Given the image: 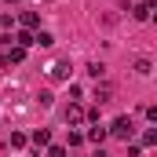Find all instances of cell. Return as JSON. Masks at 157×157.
Wrapping results in <instances>:
<instances>
[{
  "mask_svg": "<svg viewBox=\"0 0 157 157\" xmlns=\"http://www.w3.org/2000/svg\"><path fill=\"white\" fill-rule=\"evenodd\" d=\"M157 143V128H146V132H143V146H154Z\"/></svg>",
  "mask_w": 157,
  "mask_h": 157,
  "instance_id": "14",
  "label": "cell"
},
{
  "mask_svg": "<svg viewBox=\"0 0 157 157\" xmlns=\"http://www.w3.org/2000/svg\"><path fill=\"white\" fill-rule=\"evenodd\" d=\"M110 99H113V84H110V80H99V84H95V102L102 106V102H110Z\"/></svg>",
  "mask_w": 157,
  "mask_h": 157,
  "instance_id": "4",
  "label": "cell"
},
{
  "mask_svg": "<svg viewBox=\"0 0 157 157\" xmlns=\"http://www.w3.org/2000/svg\"><path fill=\"white\" fill-rule=\"evenodd\" d=\"M106 135H113V139H124V143H128V139L135 135V124H132V117H117L110 128H106Z\"/></svg>",
  "mask_w": 157,
  "mask_h": 157,
  "instance_id": "1",
  "label": "cell"
},
{
  "mask_svg": "<svg viewBox=\"0 0 157 157\" xmlns=\"http://www.w3.org/2000/svg\"><path fill=\"white\" fill-rule=\"evenodd\" d=\"M40 146H51V132L48 128H37L33 132V150H40Z\"/></svg>",
  "mask_w": 157,
  "mask_h": 157,
  "instance_id": "6",
  "label": "cell"
},
{
  "mask_svg": "<svg viewBox=\"0 0 157 157\" xmlns=\"http://www.w3.org/2000/svg\"><path fill=\"white\" fill-rule=\"evenodd\" d=\"M84 139H88V143H95V146H102V143H106V128H102V124H95V128H88V132H84Z\"/></svg>",
  "mask_w": 157,
  "mask_h": 157,
  "instance_id": "5",
  "label": "cell"
},
{
  "mask_svg": "<svg viewBox=\"0 0 157 157\" xmlns=\"http://www.w3.org/2000/svg\"><path fill=\"white\" fill-rule=\"evenodd\" d=\"M48 157H66V146H48Z\"/></svg>",
  "mask_w": 157,
  "mask_h": 157,
  "instance_id": "17",
  "label": "cell"
},
{
  "mask_svg": "<svg viewBox=\"0 0 157 157\" xmlns=\"http://www.w3.org/2000/svg\"><path fill=\"white\" fill-rule=\"evenodd\" d=\"M84 106H80V102H70V106H66V124H70V128H80V124H84Z\"/></svg>",
  "mask_w": 157,
  "mask_h": 157,
  "instance_id": "3",
  "label": "cell"
},
{
  "mask_svg": "<svg viewBox=\"0 0 157 157\" xmlns=\"http://www.w3.org/2000/svg\"><path fill=\"white\" fill-rule=\"evenodd\" d=\"M4 59H7V62H22V59H26V48H15V44H11Z\"/></svg>",
  "mask_w": 157,
  "mask_h": 157,
  "instance_id": "10",
  "label": "cell"
},
{
  "mask_svg": "<svg viewBox=\"0 0 157 157\" xmlns=\"http://www.w3.org/2000/svg\"><path fill=\"white\" fill-rule=\"evenodd\" d=\"M33 44H40V48H51V44H55V37H51L48 29H40V33H33Z\"/></svg>",
  "mask_w": 157,
  "mask_h": 157,
  "instance_id": "9",
  "label": "cell"
},
{
  "mask_svg": "<svg viewBox=\"0 0 157 157\" xmlns=\"http://www.w3.org/2000/svg\"><path fill=\"white\" fill-rule=\"evenodd\" d=\"M70 73H73V66H70L66 59H55V62L48 66V77L51 80H70Z\"/></svg>",
  "mask_w": 157,
  "mask_h": 157,
  "instance_id": "2",
  "label": "cell"
},
{
  "mask_svg": "<svg viewBox=\"0 0 157 157\" xmlns=\"http://www.w3.org/2000/svg\"><path fill=\"white\" fill-rule=\"evenodd\" d=\"M88 73H91L95 80H102V77H106V66H102V62H91V66H88Z\"/></svg>",
  "mask_w": 157,
  "mask_h": 157,
  "instance_id": "13",
  "label": "cell"
},
{
  "mask_svg": "<svg viewBox=\"0 0 157 157\" xmlns=\"http://www.w3.org/2000/svg\"><path fill=\"white\" fill-rule=\"evenodd\" d=\"M11 146H26V135L22 132H11Z\"/></svg>",
  "mask_w": 157,
  "mask_h": 157,
  "instance_id": "15",
  "label": "cell"
},
{
  "mask_svg": "<svg viewBox=\"0 0 157 157\" xmlns=\"http://www.w3.org/2000/svg\"><path fill=\"white\" fill-rule=\"evenodd\" d=\"M91 157H110V154H106V150H102V146H95V154H91Z\"/></svg>",
  "mask_w": 157,
  "mask_h": 157,
  "instance_id": "18",
  "label": "cell"
},
{
  "mask_svg": "<svg viewBox=\"0 0 157 157\" xmlns=\"http://www.w3.org/2000/svg\"><path fill=\"white\" fill-rule=\"evenodd\" d=\"M135 73L150 77V73H154V62H150V59H135Z\"/></svg>",
  "mask_w": 157,
  "mask_h": 157,
  "instance_id": "11",
  "label": "cell"
},
{
  "mask_svg": "<svg viewBox=\"0 0 157 157\" xmlns=\"http://www.w3.org/2000/svg\"><path fill=\"white\" fill-rule=\"evenodd\" d=\"M84 143V132H70V146H80Z\"/></svg>",
  "mask_w": 157,
  "mask_h": 157,
  "instance_id": "16",
  "label": "cell"
},
{
  "mask_svg": "<svg viewBox=\"0 0 157 157\" xmlns=\"http://www.w3.org/2000/svg\"><path fill=\"white\" fill-rule=\"evenodd\" d=\"M143 4H146V7H150V11H154V7H157V0H143Z\"/></svg>",
  "mask_w": 157,
  "mask_h": 157,
  "instance_id": "19",
  "label": "cell"
},
{
  "mask_svg": "<svg viewBox=\"0 0 157 157\" xmlns=\"http://www.w3.org/2000/svg\"><path fill=\"white\" fill-rule=\"evenodd\" d=\"M37 26H40V15H37V11H22V29H29V33H33Z\"/></svg>",
  "mask_w": 157,
  "mask_h": 157,
  "instance_id": "7",
  "label": "cell"
},
{
  "mask_svg": "<svg viewBox=\"0 0 157 157\" xmlns=\"http://www.w3.org/2000/svg\"><path fill=\"white\" fill-rule=\"evenodd\" d=\"M11 40H15V48H33V33H29V29H18Z\"/></svg>",
  "mask_w": 157,
  "mask_h": 157,
  "instance_id": "8",
  "label": "cell"
},
{
  "mask_svg": "<svg viewBox=\"0 0 157 157\" xmlns=\"http://www.w3.org/2000/svg\"><path fill=\"white\" fill-rule=\"evenodd\" d=\"M132 15H135V22H146V18H150V7H146V4H135Z\"/></svg>",
  "mask_w": 157,
  "mask_h": 157,
  "instance_id": "12",
  "label": "cell"
}]
</instances>
